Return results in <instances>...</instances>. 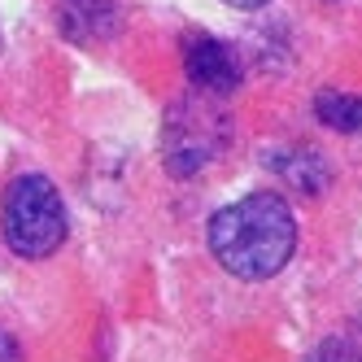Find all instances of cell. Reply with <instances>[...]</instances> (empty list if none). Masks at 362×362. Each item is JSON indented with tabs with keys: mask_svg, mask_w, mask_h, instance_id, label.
<instances>
[{
	"mask_svg": "<svg viewBox=\"0 0 362 362\" xmlns=\"http://www.w3.org/2000/svg\"><path fill=\"white\" fill-rule=\"evenodd\" d=\"M227 5H236V9H257V5H267V0H227Z\"/></svg>",
	"mask_w": 362,
	"mask_h": 362,
	"instance_id": "9c48e42d",
	"label": "cell"
},
{
	"mask_svg": "<svg viewBox=\"0 0 362 362\" xmlns=\"http://www.w3.org/2000/svg\"><path fill=\"white\" fill-rule=\"evenodd\" d=\"M184 66H188V79L201 92H214V96L236 92V83H240V62H236V53H231L223 40H210V35H201V40L188 44Z\"/></svg>",
	"mask_w": 362,
	"mask_h": 362,
	"instance_id": "277c9868",
	"label": "cell"
},
{
	"mask_svg": "<svg viewBox=\"0 0 362 362\" xmlns=\"http://www.w3.org/2000/svg\"><path fill=\"white\" fill-rule=\"evenodd\" d=\"M0 362H22L18 341H13V336H5V332H0Z\"/></svg>",
	"mask_w": 362,
	"mask_h": 362,
	"instance_id": "ba28073f",
	"label": "cell"
},
{
	"mask_svg": "<svg viewBox=\"0 0 362 362\" xmlns=\"http://www.w3.org/2000/svg\"><path fill=\"white\" fill-rule=\"evenodd\" d=\"M223 148V122L218 114H205L197 105H179L166 122V162L175 175H192L205 162H214Z\"/></svg>",
	"mask_w": 362,
	"mask_h": 362,
	"instance_id": "3957f363",
	"label": "cell"
},
{
	"mask_svg": "<svg viewBox=\"0 0 362 362\" xmlns=\"http://www.w3.org/2000/svg\"><path fill=\"white\" fill-rule=\"evenodd\" d=\"M275 170L284 175V184L297 188V192L319 197V192L327 188V162L319 158L315 148H293V153H284V158H275Z\"/></svg>",
	"mask_w": 362,
	"mask_h": 362,
	"instance_id": "8992f818",
	"label": "cell"
},
{
	"mask_svg": "<svg viewBox=\"0 0 362 362\" xmlns=\"http://www.w3.org/2000/svg\"><path fill=\"white\" fill-rule=\"evenodd\" d=\"M315 114L323 118V127H332V132H358L362 127V100L349 96V92H319Z\"/></svg>",
	"mask_w": 362,
	"mask_h": 362,
	"instance_id": "52a82bcc",
	"label": "cell"
},
{
	"mask_svg": "<svg viewBox=\"0 0 362 362\" xmlns=\"http://www.w3.org/2000/svg\"><path fill=\"white\" fill-rule=\"evenodd\" d=\"M57 22H62V31L70 40L88 44V40H105L114 31L118 9H114V0H62Z\"/></svg>",
	"mask_w": 362,
	"mask_h": 362,
	"instance_id": "5b68a950",
	"label": "cell"
},
{
	"mask_svg": "<svg viewBox=\"0 0 362 362\" xmlns=\"http://www.w3.org/2000/svg\"><path fill=\"white\" fill-rule=\"evenodd\" d=\"M0 231L18 257H48L66 240V205L62 192L44 175H22L9 184L0 205Z\"/></svg>",
	"mask_w": 362,
	"mask_h": 362,
	"instance_id": "7a4b0ae2",
	"label": "cell"
},
{
	"mask_svg": "<svg viewBox=\"0 0 362 362\" xmlns=\"http://www.w3.org/2000/svg\"><path fill=\"white\" fill-rule=\"evenodd\" d=\"M297 245L293 210L279 192H253L214 214L210 249L236 279H271L284 271Z\"/></svg>",
	"mask_w": 362,
	"mask_h": 362,
	"instance_id": "6da1fadb",
	"label": "cell"
}]
</instances>
